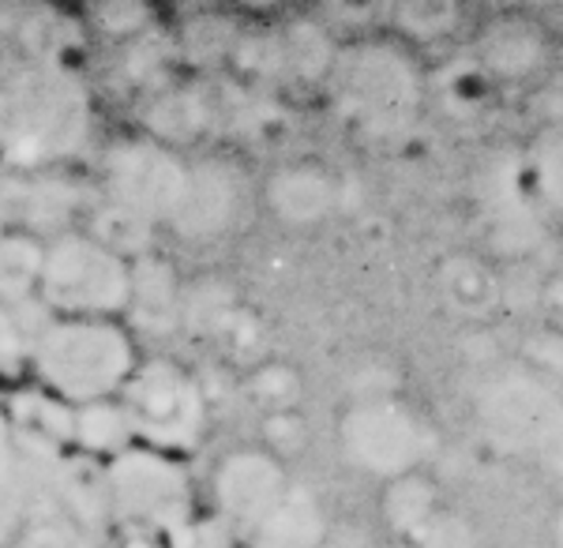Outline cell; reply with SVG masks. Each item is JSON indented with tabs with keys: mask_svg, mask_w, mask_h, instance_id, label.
I'll list each match as a JSON object with an SVG mask.
<instances>
[{
	"mask_svg": "<svg viewBox=\"0 0 563 548\" xmlns=\"http://www.w3.org/2000/svg\"><path fill=\"white\" fill-rule=\"evenodd\" d=\"M90 135V95L57 53L0 50V162L42 173Z\"/></svg>",
	"mask_w": 563,
	"mask_h": 548,
	"instance_id": "cell-1",
	"label": "cell"
},
{
	"mask_svg": "<svg viewBox=\"0 0 563 548\" xmlns=\"http://www.w3.org/2000/svg\"><path fill=\"white\" fill-rule=\"evenodd\" d=\"M327 84L342 117L372 135H395L410 128L424 102V72L413 50L379 34L334 50Z\"/></svg>",
	"mask_w": 563,
	"mask_h": 548,
	"instance_id": "cell-2",
	"label": "cell"
},
{
	"mask_svg": "<svg viewBox=\"0 0 563 548\" xmlns=\"http://www.w3.org/2000/svg\"><path fill=\"white\" fill-rule=\"evenodd\" d=\"M38 380L65 406L106 402L135 372V342L113 319H53L31 342Z\"/></svg>",
	"mask_w": 563,
	"mask_h": 548,
	"instance_id": "cell-3",
	"label": "cell"
},
{
	"mask_svg": "<svg viewBox=\"0 0 563 548\" xmlns=\"http://www.w3.org/2000/svg\"><path fill=\"white\" fill-rule=\"evenodd\" d=\"M132 267L90 233L68 230L45 244L38 297L60 319H113L129 308Z\"/></svg>",
	"mask_w": 563,
	"mask_h": 548,
	"instance_id": "cell-4",
	"label": "cell"
},
{
	"mask_svg": "<svg viewBox=\"0 0 563 548\" xmlns=\"http://www.w3.org/2000/svg\"><path fill=\"white\" fill-rule=\"evenodd\" d=\"M339 447L361 473L395 481L421 470L435 451V428L398 395H368L353 398L339 417Z\"/></svg>",
	"mask_w": 563,
	"mask_h": 548,
	"instance_id": "cell-5",
	"label": "cell"
},
{
	"mask_svg": "<svg viewBox=\"0 0 563 548\" xmlns=\"http://www.w3.org/2000/svg\"><path fill=\"white\" fill-rule=\"evenodd\" d=\"M477 421L507 451H541L563 432V391L533 364H499L474 391Z\"/></svg>",
	"mask_w": 563,
	"mask_h": 548,
	"instance_id": "cell-6",
	"label": "cell"
},
{
	"mask_svg": "<svg viewBox=\"0 0 563 548\" xmlns=\"http://www.w3.org/2000/svg\"><path fill=\"white\" fill-rule=\"evenodd\" d=\"M109 511L143 534H174L192 518V485L174 454L132 443L106 465Z\"/></svg>",
	"mask_w": 563,
	"mask_h": 548,
	"instance_id": "cell-7",
	"label": "cell"
},
{
	"mask_svg": "<svg viewBox=\"0 0 563 548\" xmlns=\"http://www.w3.org/2000/svg\"><path fill=\"white\" fill-rule=\"evenodd\" d=\"M121 406L132 421L135 440L162 454L188 451L207 425L203 391L174 361L135 364L121 391Z\"/></svg>",
	"mask_w": 563,
	"mask_h": 548,
	"instance_id": "cell-8",
	"label": "cell"
},
{
	"mask_svg": "<svg viewBox=\"0 0 563 548\" xmlns=\"http://www.w3.org/2000/svg\"><path fill=\"white\" fill-rule=\"evenodd\" d=\"M102 180L109 204L154 226L177 215L188 185V166L169 151V143L135 135L106 151Z\"/></svg>",
	"mask_w": 563,
	"mask_h": 548,
	"instance_id": "cell-9",
	"label": "cell"
},
{
	"mask_svg": "<svg viewBox=\"0 0 563 548\" xmlns=\"http://www.w3.org/2000/svg\"><path fill=\"white\" fill-rule=\"evenodd\" d=\"M289 473L271 447H241L214 470V507L233 534L249 537L289 492Z\"/></svg>",
	"mask_w": 563,
	"mask_h": 548,
	"instance_id": "cell-10",
	"label": "cell"
},
{
	"mask_svg": "<svg viewBox=\"0 0 563 548\" xmlns=\"http://www.w3.org/2000/svg\"><path fill=\"white\" fill-rule=\"evenodd\" d=\"M474 57L493 79H530L552 57V34L530 12H496L477 26Z\"/></svg>",
	"mask_w": 563,
	"mask_h": 548,
	"instance_id": "cell-11",
	"label": "cell"
},
{
	"mask_svg": "<svg viewBox=\"0 0 563 548\" xmlns=\"http://www.w3.org/2000/svg\"><path fill=\"white\" fill-rule=\"evenodd\" d=\"M241 173L230 162L203 158L196 166H188V185L180 196L177 215L169 218V226L180 237H192V241H207L218 237L222 230H230V222L241 211Z\"/></svg>",
	"mask_w": 563,
	"mask_h": 548,
	"instance_id": "cell-12",
	"label": "cell"
},
{
	"mask_svg": "<svg viewBox=\"0 0 563 548\" xmlns=\"http://www.w3.org/2000/svg\"><path fill=\"white\" fill-rule=\"evenodd\" d=\"M267 204H271V211L289 226L320 222V218L331 215L334 204H339V180L323 166L294 162V166H282L275 177H271Z\"/></svg>",
	"mask_w": 563,
	"mask_h": 548,
	"instance_id": "cell-13",
	"label": "cell"
},
{
	"mask_svg": "<svg viewBox=\"0 0 563 548\" xmlns=\"http://www.w3.org/2000/svg\"><path fill=\"white\" fill-rule=\"evenodd\" d=\"M327 518L305 485H289L282 504L249 534V548H323Z\"/></svg>",
	"mask_w": 563,
	"mask_h": 548,
	"instance_id": "cell-14",
	"label": "cell"
},
{
	"mask_svg": "<svg viewBox=\"0 0 563 548\" xmlns=\"http://www.w3.org/2000/svg\"><path fill=\"white\" fill-rule=\"evenodd\" d=\"M132 267V286H129V313L143 331L166 335L169 327L180 319V294L177 278L162 255H140L129 260Z\"/></svg>",
	"mask_w": 563,
	"mask_h": 548,
	"instance_id": "cell-15",
	"label": "cell"
},
{
	"mask_svg": "<svg viewBox=\"0 0 563 548\" xmlns=\"http://www.w3.org/2000/svg\"><path fill=\"white\" fill-rule=\"evenodd\" d=\"M522 177L541 207L563 215V121H541L522 154Z\"/></svg>",
	"mask_w": 563,
	"mask_h": 548,
	"instance_id": "cell-16",
	"label": "cell"
},
{
	"mask_svg": "<svg viewBox=\"0 0 563 548\" xmlns=\"http://www.w3.org/2000/svg\"><path fill=\"white\" fill-rule=\"evenodd\" d=\"M45 241L26 230H0V305H23L38 294Z\"/></svg>",
	"mask_w": 563,
	"mask_h": 548,
	"instance_id": "cell-17",
	"label": "cell"
},
{
	"mask_svg": "<svg viewBox=\"0 0 563 548\" xmlns=\"http://www.w3.org/2000/svg\"><path fill=\"white\" fill-rule=\"evenodd\" d=\"M379 504H384L387 526L395 529L402 541H410L417 529L440 511V492H435L429 473L413 470V473H402V478L387 481Z\"/></svg>",
	"mask_w": 563,
	"mask_h": 548,
	"instance_id": "cell-18",
	"label": "cell"
},
{
	"mask_svg": "<svg viewBox=\"0 0 563 548\" xmlns=\"http://www.w3.org/2000/svg\"><path fill=\"white\" fill-rule=\"evenodd\" d=\"M71 443L87 454H121L135 443L132 421L124 414L121 402H90V406H76V421H71Z\"/></svg>",
	"mask_w": 563,
	"mask_h": 548,
	"instance_id": "cell-19",
	"label": "cell"
},
{
	"mask_svg": "<svg viewBox=\"0 0 563 548\" xmlns=\"http://www.w3.org/2000/svg\"><path fill=\"white\" fill-rule=\"evenodd\" d=\"M275 42H278L282 72H289L297 79H320L327 76V68L334 61V45L323 34V26L308 20L282 26V31H275Z\"/></svg>",
	"mask_w": 563,
	"mask_h": 548,
	"instance_id": "cell-20",
	"label": "cell"
},
{
	"mask_svg": "<svg viewBox=\"0 0 563 548\" xmlns=\"http://www.w3.org/2000/svg\"><path fill=\"white\" fill-rule=\"evenodd\" d=\"M440 282L443 294L466 313H481V308H488L496 300V274L488 271V263H481L470 252L448 255L440 267Z\"/></svg>",
	"mask_w": 563,
	"mask_h": 548,
	"instance_id": "cell-21",
	"label": "cell"
},
{
	"mask_svg": "<svg viewBox=\"0 0 563 548\" xmlns=\"http://www.w3.org/2000/svg\"><path fill=\"white\" fill-rule=\"evenodd\" d=\"M95 241H102L109 252L124 255V260H140V255H147V237H151V226L143 222V218H135L129 211H121V207H113L106 199L102 207L95 211L90 218V230H87Z\"/></svg>",
	"mask_w": 563,
	"mask_h": 548,
	"instance_id": "cell-22",
	"label": "cell"
},
{
	"mask_svg": "<svg viewBox=\"0 0 563 548\" xmlns=\"http://www.w3.org/2000/svg\"><path fill=\"white\" fill-rule=\"evenodd\" d=\"M151 124L158 135H166V140H188V135H196L199 128L207 124V106L203 98L196 95H180V90H169V95H162L158 102L147 109Z\"/></svg>",
	"mask_w": 563,
	"mask_h": 548,
	"instance_id": "cell-23",
	"label": "cell"
},
{
	"mask_svg": "<svg viewBox=\"0 0 563 548\" xmlns=\"http://www.w3.org/2000/svg\"><path fill=\"white\" fill-rule=\"evenodd\" d=\"M410 548H477L474 541V526L466 518H459L455 511H435L417 534L406 541Z\"/></svg>",
	"mask_w": 563,
	"mask_h": 548,
	"instance_id": "cell-24",
	"label": "cell"
},
{
	"mask_svg": "<svg viewBox=\"0 0 563 548\" xmlns=\"http://www.w3.org/2000/svg\"><path fill=\"white\" fill-rule=\"evenodd\" d=\"M180 319L196 331L211 335L218 327L233 324V297L218 286H203L192 300H180Z\"/></svg>",
	"mask_w": 563,
	"mask_h": 548,
	"instance_id": "cell-25",
	"label": "cell"
},
{
	"mask_svg": "<svg viewBox=\"0 0 563 548\" xmlns=\"http://www.w3.org/2000/svg\"><path fill=\"white\" fill-rule=\"evenodd\" d=\"M34 335L38 331H26L20 305H0V376H12L23 361H31Z\"/></svg>",
	"mask_w": 563,
	"mask_h": 548,
	"instance_id": "cell-26",
	"label": "cell"
},
{
	"mask_svg": "<svg viewBox=\"0 0 563 548\" xmlns=\"http://www.w3.org/2000/svg\"><path fill=\"white\" fill-rule=\"evenodd\" d=\"M395 20L398 31H406L410 39H435V34H448L455 26L459 12L451 4H421V0H413V4L398 8Z\"/></svg>",
	"mask_w": 563,
	"mask_h": 548,
	"instance_id": "cell-27",
	"label": "cell"
},
{
	"mask_svg": "<svg viewBox=\"0 0 563 548\" xmlns=\"http://www.w3.org/2000/svg\"><path fill=\"white\" fill-rule=\"evenodd\" d=\"M8 548H95V541L65 518H42V523L26 526Z\"/></svg>",
	"mask_w": 563,
	"mask_h": 548,
	"instance_id": "cell-28",
	"label": "cell"
},
{
	"mask_svg": "<svg viewBox=\"0 0 563 548\" xmlns=\"http://www.w3.org/2000/svg\"><path fill=\"white\" fill-rule=\"evenodd\" d=\"M169 548H238V534L218 515L188 518L185 526L169 534Z\"/></svg>",
	"mask_w": 563,
	"mask_h": 548,
	"instance_id": "cell-29",
	"label": "cell"
},
{
	"mask_svg": "<svg viewBox=\"0 0 563 548\" xmlns=\"http://www.w3.org/2000/svg\"><path fill=\"white\" fill-rule=\"evenodd\" d=\"M23 470V454H20V432H15L12 417L0 409V515L12 504L15 496V481Z\"/></svg>",
	"mask_w": 563,
	"mask_h": 548,
	"instance_id": "cell-30",
	"label": "cell"
},
{
	"mask_svg": "<svg viewBox=\"0 0 563 548\" xmlns=\"http://www.w3.org/2000/svg\"><path fill=\"white\" fill-rule=\"evenodd\" d=\"M252 387H256V398H263L267 406L289 409L297 391H301V380H297V372L289 369V364H263L256 372V380H252Z\"/></svg>",
	"mask_w": 563,
	"mask_h": 548,
	"instance_id": "cell-31",
	"label": "cell"
},
{
	"mask_svg": "<svg viewBox=\"0 0 563 548\" xmlns=\"http://www.w3.org/2000/svg\"><path fill=\"white\" fill-rule=\"evenodd\" d=\"M95 20L102 23L106 34H140L147 26L151 12L143 4H102L95 12Z\"/></svg>",
	"mask_w": 563,
	"mask_h": 548,
	"instance_id": "cell-32",
	"label": "cell"
},
{
	"mask_svg": "<svg viewBox=\"0 0 563 548\" xmlns=\"http://www.w3.org/2000/svg\"><path fill=\"white\" fill-rule=\"evenodd\" d=\"M211 42H218V50L230 53L233 50V26H225L218 20H199L196 26H188V31H185L188 53L199 57V61H207V45H211Z\"/></svg>",
	"mask_w": 563,
	"mask_h": 548,
	"instance_id": "cell-33",
	"label": "cell"
},
{
	"mask_svg": "<svg viewBox=\"0 0 563 548\" xmlns=\"http://www.w3.org/2000/svg\"><path fill=\"white\" fill-rule=\"evenodd\" d=\"M267 436H271V443H275L278 451H289V447L301 443L305 425H301V417H297L294 409H271Z\"/></svg>",
	"mask_w": 563,
	"mask_h": 548,
	"instance_id": "cell-34",
	"label": "cell"
},
{
	"mask_svg": "<svg viewBox=\"0 0 563 548\" xmlns=\"http://www.w3.org/2000/svg\"><path fill=\"white\" fill-rule=\"evenodd\" d=\"M541 300H544V308H549L552 316L563 319V271H556V274H549V278H544Z\"/></svg>",
	"mask_w": 563,
	"mask_h": 548,
	"instance_id": "cell-35",
	"label": "cell"
},
{
	"mask_svg": "<svg viewBox=\"0 0 563 548\" xmlns=\"http://www.w3.org/2000/svg\"><path fill=\"white\" fill-rule=\"evenodd\" d=\"M541 465H544V470H549L552 473V478H560L563 481V432L556 436V440H552L549 447H544V451H541V459H538Z\"/></svg>",
	"mask_w": 563,
	"mask_h": 548,
	"instance_id": "cell-36",
	"label": "cell"
},
{
	"mask_svg": "<svg viewBox=\"0 0 563 548\" xmlns=\"http://www.w3.org/2000/svg\"><path fill=\"white\" fill-rule=\"evenodd\" d=\"M124 548H154V534H143V529H132Z\"/></svg>",
	"mask_w": 563,
	"mask_h": 548,
	"instance_id": "cell-37",
	"label": "cell"
},
{
	"mask_svg": "<svg viewBox=\"0 0 563 548\" xmlns=\"http://www.w3.org/2000/svg\"><path fill=\"white\" fill-rule=\"evenodd\" d=\"M556 534H560V545H563V515H560V523H556Z\"/></svg>",
	"mask_w": 563,
	"mask_h": 548,
	"instance_id": "cell-38",
	"label": "cell"
},
{
	"mask_svg": "<svg viewBox=\"0 0 563 548\" xmlns=\"http://www.w3.org/2000/svg\"><path fill=\"white\" fill-rule=\"evenodd\" d=\"M387 548H410V545H406V541H395V545H387Z\"/></svg>",
	"mask_w": 563,
	"mask_h": 548,
	"instance_id": "cell-39",
	"label": "cell"
}]
</instances>
